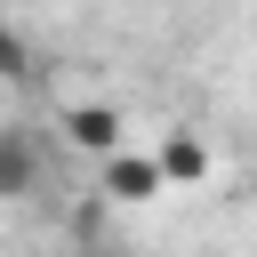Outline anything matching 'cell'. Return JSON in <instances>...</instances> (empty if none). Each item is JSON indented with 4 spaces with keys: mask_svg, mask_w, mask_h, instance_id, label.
<instances>
[{
    "mask_svg": "<svg viewBox=\"0 0 257 257\" xmlns=\"http://www.w3.org/2000/svg\"><path fill=\"white\" fill-rule=\"evenodd\" d=\"M64 145H80V153H120L128 145V120L112 112V104H64Z\"/></svg>",
    "mask_w": 257,
    "mask_h": 257,
    "instance_id": "obj_2",
    "label": "cell"
},
{
    "mask_svg": "<svg viewBox=\"0 0 257 257\" xmlns=\"http://www.w3.org/2000/svg\"><path fill=\"white\" fill-rule=\"evenodd\" d=\"M153 161H161V185H201V177H209V145H201V137H185V128H177Z\"/></svg>",
    "mask_w": 257,
    "mask_h": 257,
    "instance_id": "obj_4",
    "label": "cell"
},
{
    "mask_svg": "<svg viewBox=\"0 0 257 257\" xmlns=\"http://www.w3.org/2000/svg\"><path fill=\"white\" fill-rule=\"evenodd\" d=\"M96 185H104V201H128V209H137V201L161 193V161L120 145V153H104V177H96Z\"/></svg>",
    "mask_w": 257,
    "mask_h": 257,
    "instance_id": "obj_3",
    "label": "cell"
},
{
    "mask_svg": "<svg viewBox=\"0 0 257 257\" xmlns=\"http://www.w3.org/2000/svg\"><path fill=\"white\" fill-rule=\"evenodd\" d=\"M24 72H32V40L0 16V80H24Z\"/></svg>",
    "mask_w": 257,
    "mask_h": 257,
    "instance_id": "obj_5",
    "label": "cell"
},
{
    "mask_svg": "<svg viewBox=\"0 0 257 257\" xmlns=\"http://www.w3.org/2000/svg\"><path fill=\"white\" fill-rule=\"evenodd\" d=\"M40 137L32 128H0V201H32L40 193Z\"/></svg>",
    "mask_w": 257,
    "mask_h": 257,
    "instance_id": "obj_1",
    "label": "cell"
},
{
    "mask_svg": "<svg viewBox=\"0 0 257 257\" xmlns=\"http://www.w3.org/2000/svg\"><path fill=\"white\" fill-rule=\"evenodd\" d=\"M88 257H120V249H88Z\"/></svg>",
    "mask_w": 257,
    "mask_h": 257,
    "instance_id": "obj_6",
    "label": "cell"
}]
</instances>
